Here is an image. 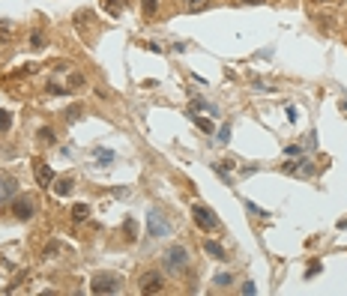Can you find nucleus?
Segmentation results:
<instances>
[{"label": "nucleus", "instance_id": "2", "mask_svg": "<svg viewBox=\"0 0 347 296\" xmlns=\"http://www.w3.org/2000/svg\"><path fill=\"white\" fill-rule=\"evenodd\" d=\"M191 218H195V225L201 231H219V218H216V212L207 204H195V207H191Z\"/></svg>", "mask_w": 347, "mask_h": 296}, {"label": "nucleus", "instance_id": "3", "mask_svg": "<svg viewBox=\"0 0 347 296\" xmlns=\"http://www.w3.org/2000/svg\"><path fill=\"white\" fill-rule=\"evenodd\" d=\"M90 290H93V293H120V275H114V272H99V275H93Z\"/></svg>", "mask_w": 347, "mask_h": 296}, {"label": "nucleus", "instance_id": "25", "mask_svg": "<svg viewBox=\"0 0 347 296\" xmlns=\"http://www.w3.org/2000/svg\"><path fill=\"white\" fill-rule=\"evenodd\" d=\"M123 231L129 234V239H135V221H132V218H126V225H123Z\"/></svg>", "mask_w": 347, "mask_h": 296}, {"label": "nucleus", "instance_id": "18", "mask_svg": "<svg viewBox=\"0 0 347 296\" xmlns=\"http://www.w3.org/2000/svg\"><path fill=\"white\" fill-rule=\"evenodd\" d=\"M246 209H249V212H254V215H260V218H266V215H269L266 209H260V207H257V204H252V201H246Z\"/></svg>", "mask_w": 347, "mask_h": 296}, {"label": "nucleus", "instance_id": "11", "mask_svg": "<svg viewBox=\"0 0 347 296\" xmlns=\"http://www.w3.org/2000/svg\"><path fill=\"white\" fill-rule=\"evenodd\" d=\"M204 248H207V254H213V257H216V261H224V248H221L219 242L207 239V242H204Z\"/></svg>", "mask_w": 347, "mask_h": 296}, {"label": "nucleus", "instance_id": "6", "mask_svg": "<svg viewBox=\"0 0 347 296\" xmlns=\"http://www.w3.org/2000/svg\"><path fill=\"white\" fill-rule=\"evenodd\" d=\"M33 209H36V204H33L27 195H21V198H12V215H15L18 221H27V218H33Z\"/></svg>", "mask_w": 347, "mask_h": 296}, {"label": "nucleus", "instance_id": "10", "mask_svg": "<svg viewBox=\"0 0 347 296\" xmlns=\"http://www.w3.org/2000/svg\"><path fill=\"white\" fill-rule=\"evenodd\" d=\"M51 186H54V195L66 198V195L72 192V186H75V179H72V177H63V179H54V182H51Z\"/></svg>", "mask_w": 347, "mask_h": 296}, {"label": "nucleus", "instance_id": "20", "mask_svg": "<svg viewBox=\"0 0 347 296\" xmlns=\"http://www.w3.org/2000/svg\"><path fill=\"white\" fill-rule=\"evenodd\" d=\"M78 114H81V105H72V108L66 111V120H69V123H75V120H78Z\"/></svg>", "mask_w": 347, "mask_h": 296}, {"label": "nucleus", "instance_id": "27", "mask_svg": "<svg viewBox=\"0 0 347 296\" xmlns=\"http://www.w3.org/2000/svg\"><path fill=\"white\" fill-rule=\"evenodd\" d=\"M108 12L117 15V12H120V0H108Z\"/></svg>", "mask_w": 347, "mask_h": 296}, {"label": "nucleus", "instance_id": "4", "mask_svg": "<svg viewBox=\"0 0 347 296\" xmlns=\"http://www.w3.org/2000/svg\"><path fill=\"white\" fill-rule=\"evenodd\" d=\"M147 231H150V237H168V234H171V221H168L159 209H150V215H147Z\"/></svg>", "mask_w": 347, "mask_h": 296}, {"label": "nucleus", "instance_id": "13", "mask_svg": "<svg viewBox=\"0 0 347 296\" xmlns=\"http://www.w3.org/2000/svg\"><path fill=\"white\" fill-rule=\"evenodd\" d=\"M87 215H90V207H87V204H75V207H72V218H75V221H84Z\"/></svg>", "mask_w": 347, "mask_h": 296}, {"label": "nucleus", "instance_id": "9", "mask_svg": "<svg viewBox=\"0 0 347 296\" xmlns=\"http://www.w3.org/2000/svg\"><path fill=\"white\" fill-rule=\"evenodd\" d=\"M282 171H284V174H302V177H308L315 168H312V162H284Z\"/></svg>", "mask_w": 347, "mask_h": 296}, {"label": "nucleus", "instance_id": "19", "mask_svg": "<svg viewBox=\"0 0 347 296\" xmlns=\"http://www.w3.org/2000/svg\"><path fill=\"white\" fill-rule=\"evenodd\" d=\"M30 42H33V48H45V36H42L39 30H36V33L30 36Z\"/></svg>", "mask_w": 347, "mask_h": 296}, {"label": "nucleus", "instance_id": "17", "mask_svg": "<svg viewBox=\"0 0 347 296\" xmlns=\"http://www.w3.org/2000/svg\"><path fill=\"white\" fill-rule=\"evenodd\" d=\"M191 120L198 123V129H201V132H213V123H210L207 117H191Z\"/></svg>", "mask_w": 347, "mask_h": 296}, {"label": "nucleus", "instance_id": "16", "mask_svg": "<svg viewBox=\"0 0 347 296\" xmlns=\"http://www.w3.org/2000/svg\"><path fill=\"white\" fill-rule=\"evenodd\" d=\"M39 141H42V144H54V132H51L48 126H42V129H39Z\"/></svg>", "mask_w": 347, "mask_h": 296}, {"label": "nucleus", "instance_id": "5", "mask_svg": "<svg viewBox=\"0 0 347 296\" xmlns=\"http://www.w3.org/2000/svg\"><path fill=\"white\" fill-rule=\"evenodd\" d=\"M162 287H165V278H162V272H156V269H150V272H144V275L138 278V290H141V293H162Z\"/></svg>", "mask_w": 347, "mask_h": 296}, {"label": "nucleus", "instance_id": "21", "mask_svg": "<svg viewBox=\"0 0 347 296\" xmlns=\"http://www.w3.org/2000/svg\"><path fill=\"white\" fill-rule=\"evenodd\" d=\"M141 6H144L147 15H153V12H156V6H159V0H141Z\"/></svg>", "mask_w": 347, "mask_h": 296}, {"label": "nucleus", "instance_id": "31", "mask_svg": "<svg viewBox=\"0 0 347 296\" xmlns=\"http://www.w3.org/2000/svg\"><path fill=\"white\" fill-rule=\"evenodd\" d=\"M243 293H249V296H252V293H254V284H252V281H246V284H243Z\"/></svg>", "mask_w": 347, "mask_h": 296}, {"label": "nucleus", "instance_id": "32", "mask_svg": "<svg viewBox=\"0 0 347 296\" xmlns=\"http://www.w3.org/2000/svg\"><path fill=\"white\" fill-rule=\"evenodd\" d=\"M243 3H254L257 6V3H263V0H243Z\"/></svg>", "mask_w": 347, "mask_h": 296}, {"label": "nucleus", "instance_id": "14", "mask_svg": "<svg viewBox=\"0 0 347 296\" xmlns=\"http://www.w3.org/2000/svg\"><path fill=\"white\" fill-rule=\"evenodd\" d=\"M93 159H96V162H114V153H111V150H102V147H96V150H93Z\"/></svg>", "mask_w": 347, "mask_h": 296}, {"label": "nucleus", "instance_id": "12", "mask_svg": "<svg viewBox=\"0 0 347 296\" xmlns=\"http://www.w3.org/2000/svg\"><path fill=\"white\" fill-rule=\"evenodd\" d=\"M183 6H186V12H198V9L210 6V0H183Z\"/></svg>", "mask_w": 347, "mask_h": 296}, {"label": "nucleus", "instance_id": "30", "mask_svg": "<svg viewBox=\"0 0 347 296\" xmlns=\"http://www.w3.org/2000/svg\"><path fill=\"white\" fill-rule=\"evenodd\" d=\"M315 272H320V264H312V266H308V272H305V275H308V278H312Z\"/></svg>", "mask_w": 347, "mask_h": 296}, {"label": "nucleus", "instance_id": "23", "mask_svg": "<svg viewBox=\"0 0 347 296\" xmlns=\"http://www.w3.org/2000/svg\"><path fill=\"white\" fill-rule=\"evenodd\" d=\"M9 33H12L9 21H0V42H3V39H9Z\"/></svg>", "mask_w": 347, "mask_h": 296}, {"label": "nucleus", "instance_id": "28", "mask_svg": "<svg viewBox=\"0 0 347 296\" xmlns=\"http://www.w3.org/2000/svg\"><path fill=\"white\" fill-rule=\"evenodd\" d=\"M302 147H284V156H299Z\"/></svg>", "mask_w": 347, "mask_h": 296}, {"label": "nucleus", "instance_id": "22", "mask_svg": "<svg viewBox=\"0 0 347 296\" xmlns=\"http://www.w3.org/2000/svg\"><path fill=\"white\" fill-rule=\"evenodd\" d=\"M219 141H221V144H227V141H230V123H224V126L219 129Z\"/></svg>", "mask_w": 347, "mask_h": 296}, {"label": "nucleus", "instance_id": "26", "mask_svg": "<svg viewBox=\"0 0 347 296\" xmlns=\"http://www.w3.org/2000/svg\"><path fill=\"white\" fill-rule=\"evenodd\" d=\"M216 284H219V287L230 284V275H227V272H219V275H216Z\"/></svg>", "mask_w": 347, "mask_h": 296}, {"label": "nucleus", "instance_id": "7", "mask_svg": "<svg viewBox=\"0 0 347 296\" xmlns=\"http://www.w3.org/2000/svg\"><path fill=\"white\" fill-rule=\"evenodd\" d=\"M33 168H36V182H39L42 189H48L51 182H54V171H51V165H48V162H33Z\"/></svg>", "mask_w": 347, "mask_h": 296}, {"label": "nucleus", "instance_id": "24", "mask_svg": "<svg viewBox=\"0 0 347 296\" xmlns=\"http://www.w3.org/2000/svg\"><path fill=\"white\" fill-rule=\"evenodd\" d=\"M84 84V78L81 75H69V90H75V87H81Z\"/></svg>", "mask_w": 347, "mask_h": 296}, {"label": "nucleus", "instance_id": "15", "mask_svg": "<svg viewBox=\"0 0 347 296\" xmlns=\"http://www.w3.org/2000/svg\"><path fill=\"white\" fill-rule=\"evenodd\" d=\"M12 126V114H9V111H0V132H6Z\"/></svg>", "mask_w": 347, "mask_h": 296}, {"label": "nucleus", "instance_id": "8", "mask_svg": "<svg viewBox=\"0 0 347 296\" xmlns=\"http://www.w3.org/2000/svg\"><path fill=\"white\" fill-rule=\"evenodd\" d=\"M12 198H15V179L0 174V204H6V201L12 204Z\"/></svg>", "mask_w": 347, "mask_h": 296}, {"label": "nucleus", "instance_id": "1", "mask_svg": "<svg viewBox=\"0 0 347 296\" xmlns=\"http://www.w3.org/2000/svg\"><path fill=\"white\" fill-rule=\"evenodd\" d=\"M165 269L168 272H174V275H180V272H186L189 269V251H186V245H171L168 251H165Z\"/></svg>", "mask_w": 347, "mask_h": 296}, {"label": "nucleus", "instance_id": "29", "mask_svg": "<svg viewBox=\"0 0 347 296\" xmlns=\"http://www.w3.org/2000/svg\"><path fill=\"white\" fill-rule=\"evenodd\" d=\"M296 117H299V111H296V108H293V105H290V108H287V120H290V123H293V120H296Z\"/></svg>", "mask_w": 347, "mask_h": 296}]
</instances>
